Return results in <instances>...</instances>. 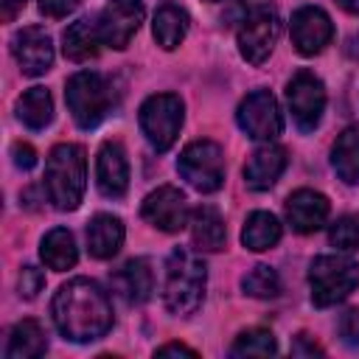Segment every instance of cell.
I'll list each match as a JSON object with an SVG mask.
<instances>
[{"label":"cell","mask_w":359,"mask_h":359,"mask_svg":"<svg viewBox=\"0 0 359 359\" xmlns=\"http://www.w3.org/2000/svg\"><path fill=\"white\" fill-rule=\"evenodd\" d=\"M280 241V222L266 213V210H255L247 216L244 230H241V244L252 252H264L269 247H275Z\"/></svg>","instance_id":"cb8c5ba5"},{"label":"cell","mask_w":359,"mask_h":359,"mask_svg":"<svg viewBox=\"0 0 359 359\" xmlns=\"http://www.w3.org/2000/svg\"><path fill=\"white\" fill-rule=\"evenodd\" d=\"M292 353H297V356H300V353H303V356H314V353H317V356H320L323 348H317L314 342H306V334H300V337L294 339V345H292Z\"/></svg>","instance_id":"8d00e7d4"},{"label":"cell","mask_w":359,"mask_h":359,"mask_svg":"<svg viewBox=\"0 0 359 359\" xmlns=\"http://www.w3.org/2000/svg\"><path fill=\"white\" fill-rule=\"evenodd\" d=\"M17 118L28 129H45L53 121V101L45 87H31L17 98Z\"/></svg>","instance_id":"4316f807"},{"label":"cell","mask_w":359,"mask_h":359,"mask_svg":"<svg viewBox=\"0 0 359 359\" xmlns=\"http://www.w3.org/2000/svg\"><path fill=\"white\" fill-rule=\"evenodd\" d=\"M328 241H331V247H337L342 252L359 250V219H353V216L337 219L328 230Z\"/></svg>","instance_id":"f546056e"},{"label":"cell","mask_w":359,"mask_h":359,"mask_svg":"<svg viewBox=\"0 0 359 359\" xmlns=\"http://www.w3.org/2000/svg\"><path fill=\"white\" fill-rule=\"evenodd\" d=\"M87 185L84 149L76 143H59L45 160V191L56 210H76Z\"/></svg>","instance_id":"3957f363"},{"label":"cell","mask_w":359,"mask_h":359,"mask_svg":"<svg viewBox=\"0 0 359 359\" xmlns=\"http://www.w3.org/2000/svg\"><path fill=\"white\" fill-rule=\"evenodd\" d=\"M11 157H14V165L22 168V171L34 168V163H36V151L28 143H14L11 146Z\"/></svg>","instance_id":"836d02e7"},{"label":"cell","mask_w":359,"mask_h":359,"mask_svg":"<svg viewBox=\"0 0 359 359\" xmlns=\"http://www.w3.org/2000/svg\"><path fill=\"white\" fill-rule=\"evenodd\" d=\"M11 53L20 62L22 73H28V76H42L53 65L50 36L39 25H28V28L17 31L11 39Z\"/></svg>","instance_id":"5bb4252c"},{"label":"cell","mask_w":359,"mask_h":359,"mask_svg":"<svg viewBox=\"0 0 359 359\" xmlns=\"http://www.w3.org/2000/svg\"><path fill=\"white\" fill-rule=\"evenodd\" d=\"M146 17V8L140 0H112L104 6V11L98 14V34L101 42L121 50L132 42V36L137 34L140 22Z\"/></svg>","instance_id":"8fae6325"},{"label":"cell","mask_w":359,"mask_h":359,"mask_svg":"<svg viewBox=\"0 0 359 359\" xmlns=\"http://www.w3.org/2000/svg\"><path fill=\"white\" fill-rule=\"evenodd\" d=\"M210 3H216V0H210Z\"/></svg>","instance_id":"f35d334b"},{"label":"cell","mask_w":359,"mask_h":359,"mask_svg":"<svg viewBox=\"0 0 359 359\" xmlns=\"http://www.w3.org/2000/svg\"><path fill=\"white\" fill-rule=\"evenodd\" d=\"M286 101H289V112H292L294 123L303 132H311L320 123L323 109H325V87L314 73L300 70L292 76V81L286 87Z\"/></svg>","instance_id":"9c48e42d"},{"label":"cell","mask_w":359,"mask_h":359,"mask_svg":"<svg viewBox=\"0 0 359 359\" xmlns=\"http://www.w3.org/2000/svg\"><path fill=\"white\" fill-rule=\"evenodd\" d=\"M39 255H42L45 266H50V269H56V272H65V269L76 266L79 252H76V241H73L70 230H65V227H53V230L42 238V244H39Z\"/></svg>","instance_id":"484cf974"},{"label":"cell","mask_w":359,"mask_h":359,"mask_svg":"<svg viewBox=\"0 0 359 359\" xmlns=\"http://www.w3.org/2000/svg\"><path fill=\"white\" fill-rule=\"evenodd\" d=\"M278 351L272 331L266 328H250L241 331L236 337V342L230 345V356H272Z\"/></svg>","instance_id":"83f0119b"},{"label":"cell","mask_w":359,"mask_h":359,"mask_svg":"<svg viewBox=\"0 0 359 359\" xmlns=\"http://www.w3.org/2000/svg\"><path fill=\"white\" fill-rule=\"evenodd\" d=\"M334 36V25L328 20V14L317 6H303L292 14V45L303 53V56H314L320 53Z\"/></svg>","instance_id":"4fadbf2b"},{"label":"cell","mask_w":359,"mask_h":359,"mask_svg":"<svg viewBox=\"0 0 359 359\" xmlns=\"http://www.w3.org/2000/svg\"><path fill=\"white\" fill-rule=\"evenodd\" d=\"M205 283H208L205 261L194 250L177 247L168 255V264H165V286H163L165 309L177 317L194 314L202 306Z\"/></svg>","instance_id":"7a4b0ae2"},{"label":"cell","mask_w":359,"mask_h":359,"mask_svg":"<svg viewBox=\"0 0 359 359\" xmlns=\"http://www.w3.org/2000/svg\"><path fill=\"white\" fill-rule=\"evenodd\" d=\"M241 289L250 294V297H278V292H280V278H278V272L272 269V266H266V264H258V266H252L244 278H241Z\"/></svg>","instance_id":"f1b7e54d"},{"label":"cell","mask_w":359,"mask_h":359,"mask_svg":"<svg viewBox=\"0 0 359 359\" xmlns=\"http://www.w3.org/2000/svg\"><path fill=\"white\" fill-rule=\"evenodd\" d=\"M337 334L348 348H359V309H348L339 314Z\"/></svg>","instance_id":"4dcf8cb0"},{"label":"cell","mask_w":359,"mask_h":359,"mask_svg":"<svg viewBox=\"0 0 359 359\" xmlns=\"http://www.w3.org/2000/svg\"><path fill=\"white\" fill-rule=\"evenodd\" d=\"M154 353H157V356H196V351H194V348L180 345V342H168V345L157 348Z\"/></svg>","instance_id":"e575fe53"},{"label":"cell","mask_w":359,"mask_h":359,"mask_svg":"<svg viewBox=\"0 0 359 359\" xmlns=\"http://www.w3.org/2000/svg\"><path fill=\"white\" fill-rule=\"evenodd\" d=\"M112 289L132 306H140L151 297L154 292V275L146 258H132L126 261L115 275H112Z\"/></svg>","instance_id":"ac0fdd59"},{"label":"cell","mask_w":359,"mask_h":359,"mask_svg":"<svg viewBox=\"0 0 359 359\" xmlns=\"http://www.w3.org/2000/svg\"><path fill=\"white\" fill-rule=\"evenodd\" d=\"M331 165L342 182H359V126H348L334 149H331Z\"/></svg>","instance_id":"d4e9b609"},{"label":"cell","mask_w":359,"mask_h":359,"mask_svg":"<svg viewBox=\"0 0 359 359\" xmlns=\"http://www.w3.org/2000/svg\"><path fill=\"white\" fill-rule=\"evenodd\" d=\"M65 101H67V109H70L73 121L81 129H93L109 115V109L115 104V95H112L109 79H104L95 70H79L67 79Z\"/></svg>","instance_id":"277c9868"},{"label":"cell","mask_w":359,"mask_h":359,"mask_svg":"<svg viewBox=\"0 0 359 359\" xmlns=\"http://www.w3.org/2000/svg\"><path fill=\"white\" fill-rule=\"evenodd\" d=\"M98 45L104 42H101L98 25L90 20H76L62 34V50L70 62H90L98 53Z\"/></svg>","instance_id":"ffe728a7"},{"label":"cell","mask_w":359,"mask_h":359,"mask_svg":"<svg viewBox=\"0 0 359 359\" xmlns=\"http://www.w3.org/2000/svg\"><path fill=\"white\" fill-rule=\"evenodd\" d=\"M95 182L98 191L109 199H121L129 188V163L118 143H104L95 160Z\"/></svg>","instance_id":"9a60e30c"},{"label":"cell","mask_w":359,"mask_h":359,"mask_svg":"<svg viewBox=\"0 0 359 359\" xmlns=\"http://www.w3.org/2000/svg\"><path fill=\"white\" fill-rule=\"evenodd\" d=\"M48 351V337L36 320H22L11 328L6 359H36Z\"/></svg>","instance_id":"44dd1931"},{"label":"cell","mask_w":359,"mask_h":359,"mask_svg":"<svg viewBox=\"0 0 359 359\" xmlns=\"http://www.w3.org/2000/svg\"><path fill=\"white\" fill-rule=\"evenodd\" d=\"M280 36V17L272 6H255L238 28V50L250 65H261Z\"/></svg>","instance_id":"ba28073f"},{"label":"cell","mask_w":359,"mask_h":359,"mask_svg":"<svg viewBox=\"0 0 359 359\" xmlns=\"http://www.w3.org/2000/svg\"><path fill=\"white\" fill-rule=\"evenodd\" d=\"M345 11H351V14H359V0H337Z\"/></svg>","instance_id":"74e56055"},{"label":"cell","mask_w":359,"mask_h":359,"mask_svg":"<svg viewBox=\"0 0 359 359\" xmlns=\"http://www.w3.org/2000/svg\"><path fill=\"white\" fill-rule=\"evenodd\" d=\"M188 22H191V20H188V11H185V8H180V6H174V3L160 6L157 14H154V25H151L157 45L165 48V50H174V48L185 39Z\"/></svg>","instance_id":"603a6c76"},{"label":"cell","mask_w":359,"mask_h":359,"mask_svg":"<svg viewBox=\"0 0 359 359\" xmlns=\"http://www.w3.org/2000/svg\"><path fill=\"white\" fill-rule=\"evenodd\" d=\"M283 168H286V151L275 143H266L250 154V160L244 165V180L252 191H266L278 182Z\"/></svg>","instance_id":"e0dca14e"},{"label":"cell","mask_w":359,"mask_h":359,"mask_svg":"<svg viewBox=\"0 0 359 359\" xmlns=\"http://www.w3.org/2000/svg\"><path fill=\"white\" fill-rule=\"evenodd\" d=\"M309 286L314 306H337L359 286V264L348 255H317L309 266Z\"/></svg>","instance_id":"5b68a950"},{"label":"cell","mask_w":359,"mask_h":359,"mask_svg":"<svg viewBox=\"0 0 359 359\" xmlns=\"http://www.w3.org/2000/svg\"><path fill=\"white\" fill-rule=\"evenodd\" d=\"M140 129L154 151H168L182 126V101L174 93L149 95L140 104Z\"/></svg>","instance_id":"8992f818"},{"label":"cell","mask_w":359,"mask_h":359,"mask_svg":"<svg viewBox=\"0 0 359 359\" xmlns=\"http://www.w3.org/2000/svg\"><path fill=\"white\" fill-rule=\"evenodd\" d=\"M123 244V222L112 213L93 216L87 227V250L93 258H112Z\"/></svg>","instance_id":"d6986e66"},{"label":"cell","mask_w":359,"mask_h":359,"mask_svg":"<svg viewBox=\"0 0 359 359\" xmlns=\"http://www.w3.org/2000/svg\"><path fill=\"white\" fill-rule=\"evenodd\" d=\"M224 222L219 216L216 208L210 205H199L194 213H191V238L199 250H208V252H216L224 247Z\"/></svg>","instance_id":"7402d4cb"},{"label":"cell","mask_w":359,"mask_h":359,"mask_svg":"<svg viewBox=\"0 0 359 359\" xmlns=\"http://www.w3.org/2000/svg\"><path fill=\"white\" fill-rule=\"evenodd\" d=\"M177 171L182 174V180L196 188L199 194H213L222 188L224 182V157L219 143L213 140H196L188 143L177 160Z\"/></svg>","instance_id":"52a82bcc"},{"label":"cell","mask_w":359,"mask_h":359,"mask_svg":"<svg viewBox=\"0 0 359 359\" xmlns=\"http://www.w3.org/2000/svg\"><path fill=\"white\" fill-rule=\"evenodd\" d=\"M42 286H45V275H42L36 266H22V272H20V278H17L20 294H22L25 300H34V297L42 292Z\"/></svg>","instance_id":"1f68e13d"},{"label":"cell","mask_w":359,"mask_h":359,"mask_svg":"<svg viewBox=\"0 0 359 359\" xmlns=\"http://www.w3.org/2000/svg\"><path fill=\"white\" fill-rule=\"evenodd\" d=\"M53 323L70 342H93L112 328L109 294L87 278L67 280L53 297Z\"/></svg>","instance_id":"6da1fadb"},{"label":"cell","mask_w":359,"mask_h":359,"mask_svg":"<svg viewBox=\"0 0 359 359\" xmlns=\"http://www.w3.org/2000/svg\"><path fill=\"white\" fill-rule=\"evenodd\" d=\"M25 3H28V0H0V17H3L6 22H11V20L25 8Z\"/></svg>","instance_id":"d590c367"},{"label":"cell","mask_w":359,"mask_h":359,"mask_svg":"<svg viewBox=\"0 0 359 359\" xmlns=\"http://www.w3.org/2000/svg\"><path fill=\"white\" fill-rule=\"evenodd\" d=\"M286 219L297 233H314L328 219V199L320 191L300 188L286 199Z\"/></svg>","instance_id":"2e32d148"},{"label":"cell","mask_w":359,"mask_h":359,"mask_svg":"<svg viewBox=\"0 0 359 359\" xmlns=\"http://www.w3.org/2000/svg\"><path fill=\"white\" fill-rule=\"evenodd\" d=\"M76 6H79V0H39V11L53 20L67 17L70 11H76Z\"/></svg>","instance_id":"d6a6232c"},{"label":"cell","mask_w":359,"mask_h":359,"mask_svg":"<svg viewBox=\"0 0 359 359\" xmlns=\"http://www.w3.org/2000/svg\"><path fill=\"white\" fill-rule=\"evenodd\" d=\"M238 126L255 137V140H275L283 129V118H280V109H278V101L269 90H255L250 93L241 104H238Z\"/></svg>","instance_id":"30bf717a"},{"label":"cell","mask_w":359,"mask_h":359,"mask_svg":"<svg viewBox=\"0 0 359 359\" xmlns=\"http://www.w3.org/2000/svg\"><path fill=\"white\" fill-rule=\"evenodd\" d=\"M143 219L163 230V233H177L185 227L188 222V205H185V196L180 188L174 185H163L157 191H151L146 199H143V208H140Z\"/></svg>","instance_id":"7c38bea8"}]
</instances>
